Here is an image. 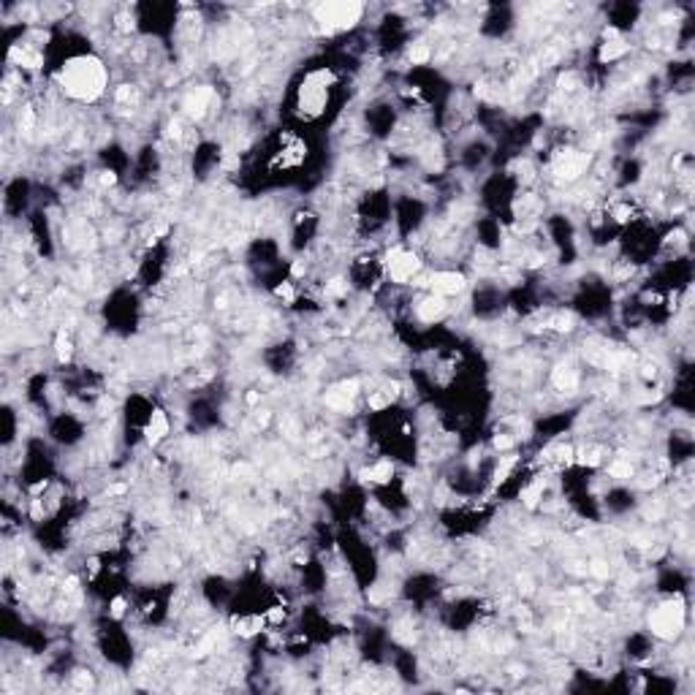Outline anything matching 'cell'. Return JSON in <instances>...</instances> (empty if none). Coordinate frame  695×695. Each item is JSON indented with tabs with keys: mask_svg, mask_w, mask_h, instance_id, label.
Masks as SVG:
<instances>
[{
	"mask_svg": "<svg viewBox=\"0 0 695 695\" xmlns=\"http://www.w3.org/2000/svg\"><path fill=\"white\" fill-rule=\"evenodd\" d=\"M54 79H57V87L71 100L93 103L106 93L109 71L103 60L96 54H79V57H71L68 63H63V68L57 71Z\"/></svg>",
	"mask_w": 695,
	"mask_h": 695,
	"instance_id": "obj_1",
	"label": "cell"
},
{
	"mask_svg": "<svg viewBox=\"0 0 695 695\" xmlns=\"http://www.w3.org/2000/svg\"><path fill=\"white\" fill-rule=\"evenodd\" d=\"M329 84H334V74L329 68H318L313 74L304 76L301 87H299V114L304 120L321 117L326 103H329Z\"/></svg>",
	"mask_w": 695,
	"mask_h": 695,
	"instance_id": "obj_2",
	"label": "cell"
},
{
	"mask_svg": "<svg viewBox=\"0 0 695 695\" xmlns=\"http://www.w3.org/2000/svg\"><path fill=\"white\" fill-rule=\"evenodd\" d=\"M313 17L323 33L353 30L364 17V6L361 3H321L313 8Z\"/></svg>",
	"mask_w": 695,
	"mask_h": 695,
	"instance_id": "obj_3",
	"label": "cell"
},
{
	"mask_svg": "<svg viewBox=\"0 0 695 695\" xmlns=\"http://www.w3.org/2000/svg\"><path fill=\"white\" fill-rule=\"evenodd\" d=\"M685 622H687V608H685V600L682 597H668L663 600L652 614H649V630L663 638V641H673L682 630H685Z\"/></svg>",
	"mask_w": 695,
	"mask_h": 695,
	"instance_id": "obj_4",
	"label": "cell"
},
{
	"mask_svg": "<svg viewBox=\"0 0 695 695\" xmlns=\"http://www.w3.org/2000/svg\"><path fill=\"white\" fill-rule=\"evenodd\" d=\"M383 267H386V274L391 283L397 285H408L416 274L421 272V258L413 253V250L405 248H391L383 258Z\"/></svg>",
	"mask_w": 695,
	"mask_h": 695,
	"instance_id": "obj_5",
	"label": "cell"
},
{
	"mask_svg": "<svg viewBox=\"0 0 695 695\" xmlns=\"http://www.w3.org/2000/svg\"><path fill=\"white\" fill-rule=\"evenodd\" d=\"M590 166V152H578V149H560L551 160V172L557 179H565V182H573L578 179L581 174L587 172Z\"/></svg>",
	"mask_w": 695,
	"mask_h": 695,
	"instance_id": "obj_6",
	"label": "cell"
},
{
	"mask_svg": "<svg viewBox=\"0 0 695 695\" xmlns=\"http://www.w3.org/2000/svg\"><path fill=\"white\" fill-rule=\"evenodd\" d=\"M426 285L432 288L435 297L446 299V297H459V294L468 288V280H465V274H459V272H435V274H429Z\"/></svg>",
	"mask_w": 695,
	"mask_h": 695,
	"instance_id": "obj_7",
	"label": "cell"
},
{
	"mask_svg": "<svg viewBox=\"0 0 695 695\" xmlns=\"http://www.w3.org/2000/svg\"><path fill=\"white\" fill-rule=\"evenodd\" d=\"M212 100H215V93H212V87H196V90H190L185 100H182V109H185V114H190L193 120H201V117H207V112H209V106H212Z\"/></svg>",
	"mask_w": 695,
	"mask_h": 695,
	"instance_id": "obj_8",
	"label": "cell"
},
{
	"mask_svg": "<svg viewBox=\"0 0 695 695\" xmlns=\"http://www.w3.org/2000/svg\"><path fill=\"white\" fill-rule=\"evenodd\" d=\"M448 313V301L443 297H426L419 301V307H416V315H419V321L424 323H438L443 321Z\"/></svg>",
	"mask_w": 695,
	"mask_h": 695,
	"instance_id": "obj_9",
	"label": "cell"
},
{
	"mask_svg": "<svg viewBox=\"0 0 695 695\" xmlns=\"http://www.w3.org/2000/svg\"><path fill=\"white\" fill-rule=\"evenodd\" d=\"M625 52H627V44L620 38L617 27H608L606 30V41L600 44V63H614V60H620Z\"/></svg>",
	"mask_w": 695,
	"mask_h": 695,
	"instance_id": "obj_10",
	"label": "cell"
},
{
	"mask_svg": "<svg viewBox=\"0 0 695 695\" xmlns=\"http://www.w3.org/2000/svg\"><path fill=\"white\" fill-rule=\"evenodd\" d=\"M172 432V424H169V419H166V413L163 410H152V416H149V424H147V443H160L166 435Z\"/></svg>",
	"mask_w": 695,
	"mask_h": 695,
	"instance_id": "obj_11",
	"label": "cell"
},
{
	"mask_svg": "<svg viewBox=\"0 0 695 695\" xmlns=\"http://www.w3.org/2000/svg\"><path fill=\"white\" fill-rule=\"evenodd\" d=\"M359 475H361V481H370V484H391V478H394V465H391L389 459H380V462L373 465V468H364Z\"/></svg>",
	"mask_w": 695,
	"mask_h": 695,
	"instance_id": "obj_12",
	"label": "cell"
},
{
	"mask_svg": "<svg viewBox=\"0 0 695 695\" xmlns=\"http://www.w3.org/2000/svg\"><path fill=\"white\" fill-rule=\"evenodd\" d=\"M544 489H546V478L538 475L535 481H530V484L521 489V502H524L527 508H538V502L544 500Z\"/></svg>",
	"mask_w": 695,
	"mask_h": 695,
	"instance_id": "obj_13",
	"label": "cell"
},
{
	"mask_svg": "<svg viewBox=\"0 0 695 695\" xmlns=\"http://www.w3.org/2000/svg\"><path fill=\"white\" fill-rule=\"evenodd\" d=\"M576 383H578V375H576L573 367H557V373H554V386L557 389L571 391V389H576Z\"/></svg>",
	"mask_w": 695,
	"mask_h": 695,
	"instance_id": "obj_14",
	"label": "cell"
},
{
	"mask_svg": "<svg viewBox=\"0 0 695 695\" xmlns=\"http://www.w3.org/2000/svg\"><path fill=\"white\" fill-rule=\"evenodd\" d=\"M429 57H432V50L426 47V44H413L410 50H408V63H413V66H424V63H429Z\"/></svg>",
	"mask_w": 695,
	"mask_h": 695,
	"instance_id": "obj_15",
	"label": "cell"
},
{
	"mask_svg": "<svg viewBox=\"0 0 695 695\" xmlns=\"http://www.w3.org/2000/svg\"><path fill=\"white\" fill-rule=\"evenodd\" d=\"M608 475L611 478H620V481H625V478H633V465H630V459H614L611 465H608Z\"/></svg>",
	"mask_w": 695,
	"mask_h": 695,
	"instance_id": "obj_16",
	"label": "cell"
},
{
	"mask_svg": "<svg viewBox=\"0 0 695 695\" xmlns=\"http://www.w3.org/2000/svg\"><path fill=\"white\" fill-rule=\"evenodd\" d=\"M54 353H57V361H60V364L71 361V353H74V348H71V340H68L66 334H60V337H57V343H54Z\"/></svg>",
	"mask_w": 695,
	"mask_h": 695,
	"instance_id": "obj_17",
	"label": "cell"
},
{
	"mask_svg": "<svg viewBox=\"0 0 695 695\" xmlns=\"http://www.w3.org/2000/svg\"><path fill=\"white\" fill-rule=\"evenodd\" d=\"M326 297H331V299H340V297H345L348 294V280H343V277H334V280H329L326 283Z\"/></svg>",
	"mask_w": 695,
	"mask_h": 695,
	"instance_id": "obj_18",
	"label": "cell"
},
{
	"mask_svg": "<svg viewBox=\"0 0 695 695\" xmlns=\"http://www.w3.org/2000/svg\"><path fill=\"white\" fill-rule=\"evenodd\" d=\"M264 617H267V622H269V625H283V622H285V617H288V611H285L283 606H272V608H269V611H267Z\"/></svg>",
	"mask_w": 695,
	"mask_h": 695,
	"instance_id": "obj_19",
	"label": "cell"
},
{
	"mask_svg": "<svg viewBox=\"0 0 695 695\" xmlns=\"http://www.w3.org/2000/svg\"><path fill=\"white\" fill-rule=\"evenodd\" d=\"M125 608H128L125 597H114V600H112V611H109V614H112L114 620H120V617H123V614H125Z\"/></svg>",
	"mask_w": 695,
	"mask_h": 695,
	"instance_id": "obj_20",
	"label": "cell"
},
{
	"mask_svg": "<svg viewBox=\"0 0 695 695\" xmlns=\"http://www.w3.org/2000/svg\"><path fill=\"white\" fill-rule=\"evenodd\" d=\"M277 297H283L285 301H294V297H297V291H294V285L291 283H283V285H277V291H274Z\"/></svg>",
	"mask_w": 695,
	"mask_h": 695,
	"instance_id": "obj_21",
	"label": "cell"
},
{
	"mask_svg": "<svg viewBox=\"0 0 695 695\" xmlns=\"http://www.w3.org/2000/svg\"><path fill=\"white\" fill-rule=\"evenodd\" d=\"M514 446V438H508V435H497L495 438V448L497 451H505V448Z\"/></svg>",
	"mask_w": 695,
	"mask_h": 695,
	"instance_id": "obj_22",
	"label": "cell"
},
{
	"mask_svg": "<svg viewBox=\"0 0 695 695\" xmlns=\"http://www.w3.org/2000/svg\"><path fill=\"white\" fill-rule=\"evenodd\" d=\"M114 182H117V174L114 172H100V185H103V188H112Z\"/></svg>",
	"mask_w": 695,
	"mask_h": 695,
	"instance_id": "obj_23",
	"label": "cell"
}]
</instances>
